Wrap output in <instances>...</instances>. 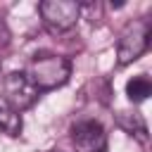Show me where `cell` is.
I'll list each match as a JSON object with an SVG mask.
<instances>
[{"mask_svg": "<svg viewBox=\"0 0 152 152\" xmlns=\"http://www.w3.org/2000/svg\"><path fill=\"white\" fill-rule=\"evenodd\" d=\"M24 74L36 86V90H52V88L64 86L69 81L71 62L59 55H36L28 62V69Z\"/></svg>", "mask_w": 152, "mask_h": 152, "instance_id": "cell-1", "label": "cell"}, {"mask_svg": "<svg viewBox=\"0 0 152 152\" xmlns=\"http://www.w3.org/2000/svg\"><path fill=\"white\" fill-rule=\"evenodd\" d=\"M150 33H152V26L147 19H133L124 28V33L119 36V43H116V57H119L121 66L135 62L150 48Z\"/></svg>", "mask_w": 152, "mask_h": 152, "instance_id": "cell-2", "label": "cell"}, {"mask_svg": "<svg viewBox=\"0 0 152 152\" xmlns=\"http://www.w3.org/2000/svg\"><path fill=\"white\" fill-rule=\"evenodd\" d=\"M38 12L43 17V24L52 33H57V31H69L71 26H76L81 5L74 0H43L38 5Z\"/></svg>", "mask_w": 152, "mask_h": 152, "instance_id": "cell-3", "label": "cell"}, {"mask_svg": "<svg viewBox=\"0 0 152 152\" xmlns=\"http://www.w3.org/2000/svg\"><path fill=\"white\" fill-rule=\"evenodd\" d=\"M2 97L7 100V104L14 112H24L28 107H33V102L38 100V90L36 86L28 81V76L24 71H12L5 76L2 81Z\"/></svg>", "mask_w": 152, "mask_h": 152, "instance_id": "cell-4", "label": "cell"}, {"mask_svg": "<svg viewBox=\"0 0 152 152\" xmlns=\"http://www.w3.org/2000/svg\"><path fill=\"white\" fill-rule=\"evenodd\" d=\"M71 138L76 145V152H104L107 147V135L100 121L88 119V121H78L71 128Z\"/></svg>", "mask_w": 152, "mask_h": 152, "instance_id": "cell-5", "label": "cell"}, {"mask_svg": "<svg viewBox=\"0 0 152 152\" xmlns=\"http://www.w3.org/2000/svg\"><path fill=\"white\" fill-rule=\"evenodd\" d=\"M0 131L5 135H19L21 133V114L14 112L2 95H0Z\"/></svg>", "mask_w": 152, "mask_h": 152, "instance_id": "cell-6", "label": "cell"}, {"mask_svg": "<svg viewBox=\"0 0 152 152\" xmlns=\"http://www.w3.org/2000/svg\"><path fill=\"white\" fill-rule=\"evenodd\" d=\"M150 93H152V83L147 76H133L126 83V95L131 102H142L150 97Z\"/></svg>", "mask_w": 152, "mask_h": 152, "instance_id": "cell-7", "label": "cell"}, {"mask_svg": "<svg viewBox=\"0 0 152 152\" xmlns=\"http://www.w3.org/2000/svg\"><path fill=\"white\" fill-rule=\"evenodd\" d=\"M10 43V28L5 26V21L0 19V48H5Z\"/></svg>", "mask_w": 152, "mask_h": 152, "instance_id": "cell-8", "label": "cell"}]
</instances>
